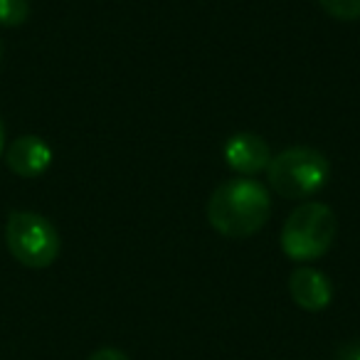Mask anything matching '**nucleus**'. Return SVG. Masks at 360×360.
Instances as JSON below:
<instances>
[{
    "instance_id": "nucleus-1",
    "label": "nucleus",
    "mask_w": 360,
    "mask_h": 360,
    "mask_svg": "<svg viewBox=\"0 0 360 360\" xmlns=\"http://www.w3.org/2000/svg\"><path fill=\"white\" fill-rule=\"evenodd\" d=\"M269 193L262 183L252 178L225 180L207 200V220L212 230L232 240L257 235L269 220Z\"/></svg>"
},
{
    "instance_id": "nucleus-2",
    "label": "nucleus",
    "mask_w": 360,
    "mask_h": 360,
    "mask_svg": "<svg viewBox=\"0 0 360 360\" xmlns=\"http://www.w3.org/2000/svg\"><path fill=\"white\" fill-rule=\"evenodd\" d=\"M330 163L321 150L309 146H291L271 155L266 165V178L276 195L286 200H304L328 183Z\"/></svg>"
},
{
    "instance_id": "nucleus-3",
    "label": "nucleus",
    "mask_w": 360,
    "mask_h": 360,
    "mask_svg": "<svg viewBox=\"0 0 360 360\" xmlns=\"http://www.w3.org/2000/svg\"><path fill=\"white\" fill-rule=\"evenodd\" d=\"M338 220L326 202H304L281 227V250L294 262H316L330 250Z\"/></svg>"
},
{
    "instance_id": "nucleus-4",
    "label": "nucleus",
    "mask_w": 360,
    "mask_h": 360,
    "mask_svg": "<svg viewBox=\"0 0 360 360\" xmlns=\"http://www.w3.org/2000/svg\"><path fill=\"white\" fill-rule=\"evenodd\" d=\"M6 245L27 269H45L60 257V232L45 215L32 210L11 212L6 222Z\"/></svg>"
},
{
    "instance_id": "nucleus-5",
    "label": "nucleus",
    "mask_w": 360,
    "mask_h": 360,
    "mask_svg": "<svg viewBox=\"0 0 360 360\" xmlns=\"http://www.w3.org/2000/svg\"><path fill=\"white\" fill-rule=\"evenodd\" d=\"M222 155H225V163L230 165L235 173H240L242 178H250V175H257V173H262V170H266V165H269V160H271L269 143H266L262 136L250 134V131L230 136L225 148H222Z\"/></svg>"
},
{
    "instance_id": "nucleus-6",
    "label": "nucleus",
    "mask_w": 360,
    "mask_h": 360,
    "mask_svg": "<svg viewBox=\"0 0 360 360\" xmlns=\"http://www.w3.org/2000/svg\"><path fill=\"white\" fill-rule=\"evenodd\" d=\"M289 294L294 304L304 311H323L333 299V286H330L328 276L319 269L311 266H299L291 271L289 276Z\"/></svg>"
},
{
    "instance_id": "nucleus-7",
    "label": "nucleus",
    "mask_w": 360,
    "mask_h": 360,
    "mask_svg": "<svg viewBox=\"0 0 360 360\" xmlns=\"http://www.w3.org/2000/svg\"><path fill=\"white\" fill-rule=\"evenodd\" d=\"M8 168L20 178H37L52 163V148L40 136H20L11 143L6 153Z\"/></svg>"
},
{
    "instance_id": "nucleus-8",
    "label": "nucleus",
    "mask_w": 360,
    "mask_h": 360,
    "mask_svg": "<svg viewBox=\"0 0 360 360\" xmlns=\"http://www.w3.org/2000/svg\"><path fill=\"white\" fill-rule=\"evenodd\" d=\"M30 18V0H0V25L18 27Z\"/></svg>"
},
{
    "instance_id": "nucleus-9",
    "label": "nucleus",
    "mask_w": 360,
    "mask_h": 360,
    "mask_svg": "<svg viewBox=\"0 0 360 360\" xmlns=\"http://www.w3.org/2000/svg\"><path fill=\"white\" fill-rule=\"evenodd\" d=\"M319 6L335 20H360V0H319Z\"/></svg>"
},
{
    "instance_id": "nucleus-10",
    "label": "nucleus",
    "mask_w": 360,
    "mask_h": 360,
    "mask_svg": "<svg viewBox=\"0 0 360 360\" xmlns=\"http://www.w3.org/2000/svg\"><path fill=\"white\" fill-rule=\"evenodd\" d=\"M89 360H131V358L119 348H99Z\"/></svg>"
},
{
    "instance_id": "nucleus-11",
    "label": "nucleus",
    "mask_w": 360,
    "mask_h": 360,
    "mask_svg": "<svg viewBox=\"0 0 360 360\" xmlns=\"http://www.w3.org/2000/svg\"><path fill=\"white\" fill-rule=\"evenodd\" d=\"M335 360H360V340H353V343H345L343 348L338 350Z\"/></svg>"
},
{
    "instance_id": "nucleus-12",
    "label": "nucleus",
    "mask_w": 360,
    "mask_h": 360,
    "mask_svg": "<svg viewBox=\"0 0 360 360\" xmlns=\"http://www.w3.org/2000/svg\"><path fill=\"white\" fill-rule=\"evenodd\" d=\"M3 148H6V124L0 119V155H3Z\"/></svg>"
},
{
    "instance_id": "nucleus-13",
    "label": "nucleus",
    "mask_w": 360,
    "mask_h": 360,
    "mask_svg": "<svg viewBox=\"0 0 360 360\" xmlns=\"http://www.w3.org/2000/svg\"><path fill=\"white\" fill-rule=\"evenodd\" d=\"M0 60H3V42H0Z\"/></svg>"
}]
</instances>
